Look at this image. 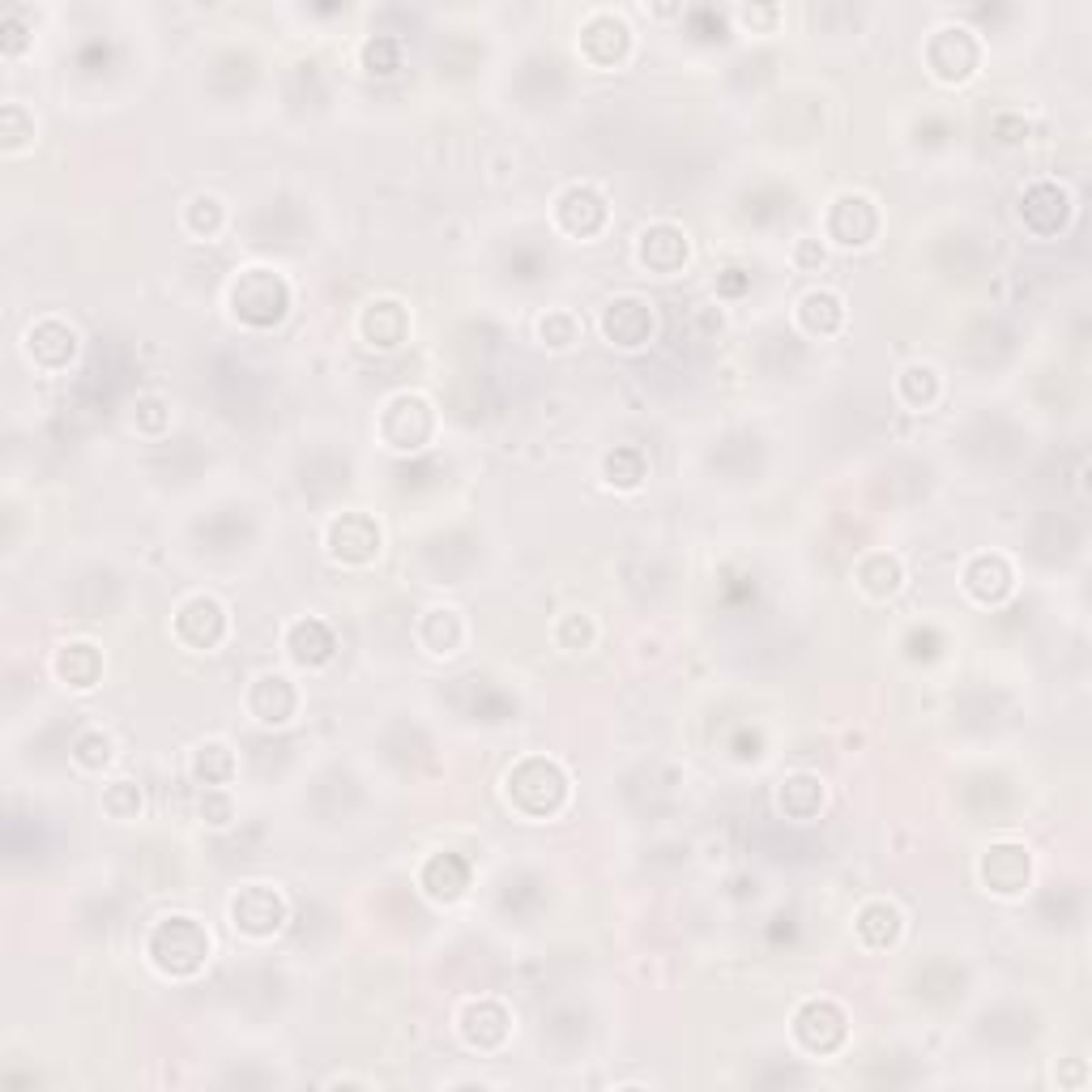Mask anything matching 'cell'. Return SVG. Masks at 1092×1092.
<instances>
[{
  "mask_svg": "<svg viewBox=\"0 0 1092 1092\" xmlns=\"http://www.w3.org/2000/svg\"><path fill=\"white\" fill-rule=\"evenodd\" d=\"M380 60L384 64V73H393L397 69V60H393V43H384V39H376L372 47H367V64H376Z\"/></svg>",
  "mask_w": 1092,
  "mask_h": 1092,
  "instance_id": "2",
  "label": "cell"
},
{
  "mask_svg": "<svg viewBox=\"0 0 1092 1092\" xmlns=\"http://www.w3.org/2000/svg\"><path fill=\"white\" fill-rule=\"evenodd\" d=\"M291 649H295L299 662H325L333 653V636H329L321 623H299L291 632Z\"/></svg>",
  "mask_w": 1092,
  "mask_h": 1092,
  "instance_id": "1",
  "label": "cell"
}]
</instances>
